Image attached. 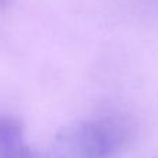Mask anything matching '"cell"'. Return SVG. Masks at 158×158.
<instances>
[{"mask_svg": "<svg viewBox=\"0 0 158 158\" xmlns=\"http://www.w3.org/2000/svg\"><path fill=\"white\" fill-rule=\"evenodd\" d=\"M133 136L122 115H101L65 126L57 133L44 158H115Z\"/></svg>", "mask_w": 158, "mask_h": 158, "instance_id": "6da1fadb", "label": "cell"}, {"mask_svg": "<svg viewBox=\"0 0 158 158\" xmlns=\"http://www.w3.org/2000/svg\"><path fill=\"white\" fill-rule=\"evenodd\" d=\"M0 158H39L24 142V126L11 115H0Z\"/></svg>", "mask_w": 158, "mask_h": 158, "instance_id": "7a4b0ae2", "label": "cell"}]
</instances>
